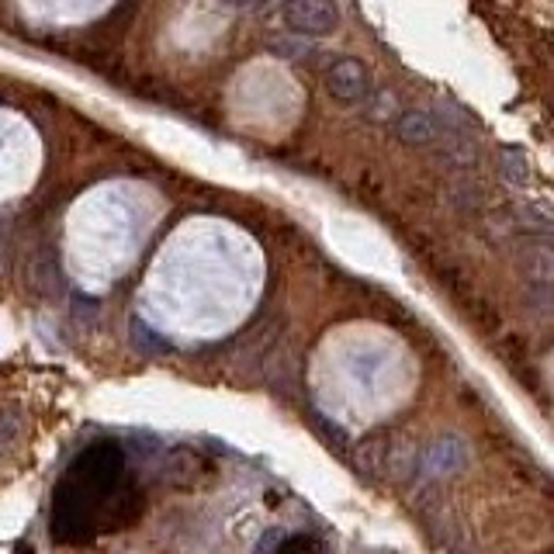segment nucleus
Returning a JSON list of instances; mask_svg holds the SVG:
<instances>
[{"instance_id":"f257e3e1","label":"nucleus","mask_w":554,"mask_h":554,"mask_svg":"<svg viewBox=\"0 0 554 554\" xmlns=\"http://www.w3.org/2000/svg\"><path fill=\"white\" fill-rule=\"evenodd\" d=\"M125 471V454L118 444H94L70 464L66 478L52 496V537L59 541H80L87 527H94V516L101 503L115 492L118 478Z\"/></svg>"},{"instance_id":"f03ea898","label":"nucleus","mask_w":554,"mask_h":554,"mask_svg":"<svg viewBox=\"0 0 554 554\" xmlns=\"http://www.w3.org/2000/svg\"><path fill=\"white\" fill-rule=\"evenodd\" d=\"M284 21H288V28H295V32L326 35L336 28L340 11H336L333 4H323V0H298V4L284 7Z\"/></svg>"},{"instance_id":"7ed1b4c3","label":"nucleus","mask_w":554,"mask_h":554,"mask_svg":"<svg viewBox=\"0 0 554 554\" xmlns=\"http://www.w3.org/2000/svg\"><path fill=\"white\" fill-rule=\"evenodd\" d=\"M329 91L340 97V101H361L364 91H368V73H364V66L354 63V59H340L329 70Z\"/></svg>"},{"instance_id":"20e7f679","label":"nucleus","mask_w":554,"mask_h":554,"mask_svg":"<svg viewBox=\"0 0 554 554\" xmlns=\"http://www.w3.org/2000/svg\"><path fill=\"white\" fill-rule=\"evenodd\" d=\"M399 132H402V139H409V142H430L433 139V125L426 115H406L399 125Z\"/></svg>"},{"instance_id":"39448f33","label":"nucleus","mask_w":554,"mask_h":554,"mask_svg":"<svg viewBox=\"0 0 554 554\" xmlns=\"http://www.w3.org/2000/svg\"><path fill=\"white\" fill-rule=\"evenodd\" d=\"M277 554H312V541L309 537H288V541H281Z\"/></svg>"}]
</instances>
